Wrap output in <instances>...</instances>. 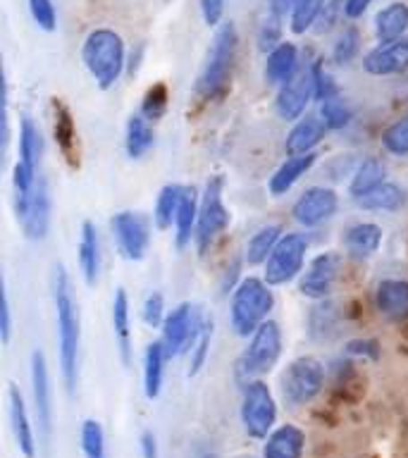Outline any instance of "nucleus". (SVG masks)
<instances>
[{
    "label": "nucleus",
    "instance_id": "10",
    "mask_svg": "<svg viewBox=\"0 0 408 458\" xmlns=\"http://www.w3.org/2000/svg\"><path fill=\"white\" fill-rule=\"evenodd\" d=\"M203 318L206 315L189 301L172 308L167 318H165L163 327H160V332H163L160 339H163L165 349H167V356L177 358L186 351H191L193 342H196V336L200 332V325H203Z\"/></svg>",
    "mask_w": 408,
    "mask_h": 458
},
{
    "label": "nucleus",
    "instance_id": "52",
    "mask_svg": "<svg viewBox=\"0 0 408 458\" xmlns=\"http://www.w3.org/2000/svg\"><path fill=\"white\" fill-rule=\"evenodd\" d=\"M372 5V0H346L344 3V17L346 20H358L368 13V7Z\"/></svg>",
    "mask_w": 408,
    "mask_h": 458
},
{
    "label": "nucleus",
    "instance_id": "29",
    "mask_svg": "<svg viewBox=\"0 0 408 458\" xmlns=\"http://www.w3.org/2000/svg\"><path fill=\"white\" fill-rule=\"evenodd\" d=\"M170 360L167 349H165L163 339L150 342L143 351V394L146 399L153 401L163 392V379H165V363Z\"/></svg>",
    "mask_w": 408,
    "mask_h": 458
},
{
    "label": "nucleus",
    "instance_id": "18",
    "mask_svg": "<svg viewBox=\"0 0 408 458\" xmlns=\"http://www.w3.org/2000/svg\"><path fill=\"white\" fill-rule=\"evenodd\" d=\"M7 413H10V428H13L14 442H17L20 454L24 458H36L38 439H36L34 422H31V415H29L24 394L20 392V386L14 385V382L7 385Z\"/></svg>",
    "mask_w": 408,
    "mask_h": 458
},
{
    "label": "nucleus",
    "instance_id": "53",
    "mask_svg": "<svg viewBox=\"0 0 408 458\" xmlns=\"http://www.w3.org/2000/svg\"><path fill=\"white\" fill-rule=\"evenodd\" d=\"M332 3H335V5H342L344 7V3H346V0H332Z\"/></svg>",
    "mask_w": 408,
    "mask_h": 458
},
{
    "label": "nucleus",
    "instance_id": "19",
    "mask_svg": "<svg viewBox=\"0 0 408 458\" xmlns=\"http://www.w3.org/2000/svg\"><path fill=\"white\" fill-rule=\"evenodd\" d=\"M375 308L389 322L408 320V279H382L375 289Z\"/></svg>",
    "mask_w": 408,
    "mask_h": 458
},
{
    "label": "nucleus",
    "instance_id": "54",
    "mask_svg": "<svg viewBox=\"0 0 408 458\" xmlns=\"http://www.w3.org/2000/svg\"><path fill=\"white\" fill-rule=\"evenodd\" d=\"M246 458H251V456H246Z\"/></svg>",
    "mask_w": 408,
    "mask_h": 458
},
{
    "label": "nucleus",
    "instance_id": "47",
    "mask_svg": "<svg viewBox=\"0 0 408 458\" xmlns=\"http://www.w3.org/2000/svg\"><path fill=\"white\" fill-rule=\"evenodd\" d=\"M310 67H313L315 100L320 103V100L332 98V96H336V93H339V86H336V84H335V79L329 77L327 72H325V67H322V63H313V64H310Z\"/></svg>",
    "mask_w": 408,
    "mask_h": 458
},
{
    "label": "nucleus",
    "instance_id": "8",
    "mask_svg": "<svg viewBox=\"0 0 408 458\" xmlns=\"http://www.w3.org/2000/svg\"><path fill=\"white\" fill-rule=\"evenodd\" d=\"M308 236L301 232H286L263 265V279L270 286H285L301 277L308 256Z\"/></svg>",
    "mask_w": 408,
    "mask_h": 458
},
{
    "label": "nucleus",
    "instance_id": "31",
    "mask_svg": "<svg viewBox=\"0 0 408 458\" xmlns=\"http://www.w3.org/2000/svg\"><path fill=\"white\" fill-rule=\"evenodd\" d=\"M408 193L404 186L394 184V182H382L379 186H375L370 193H365L356 200L358 208L363 210H370V213H399L401 208L406 206Z\"/></svg>",
    "mask_w": 408,
    "mask_h": 458
},
{
    "label": "nucleus",
    "instance_id": "32",
    "mask_svg": "<svg viewBox=\"0 0 408 458\" xmlns=\"http://www.w3.org/2000/svg\"><path fill=\"white\" fill-rule=\"evenodd\" d=\"M156 146V129L153 122L143 113H134L127 120V131H124V150L132 160L149 156L150 148Z\"/></svg>",
    "mask_w": 408,
    "mask_h": 458
},
{
    "label": "nucleus",
    "instance_id": "17",
    "mask_svg": "<svg viewBox=\"0 0 408 458\" xmlns=\"http://www.w3.org/2000/svg\"><path fill=\"white\" fill-rule=\"evenodd\" d=\"M363 70L372 77H394L408 72V34L368 50L363 55Z\"/></svg>",
    "mask_w": 408,
    "mask_h": 458
},
{
    "label": "nucleus",
    "instance_id": "21",
    "mask_svg": "<svg viewBox=\"0 0 408 458\" xmlns=\"http://www.w3.org/2000/svg\"><path fill=\"white\" fill-rule=\"evenodd\" d=\"M79 272L84 277L86 286H96L100 279V265H103V253H100L98 229L91 220L81 222V234H79Z\"/></svg>",
    "mask_w": 408,
    "mask_h": 458
},
{
    "label": "nucleus",
    "instance_id": "43",
    "mask_svg": "<svg viewBox=\"0 0 408 458\" xmlns=\"http://www.w3.org/2000/svg\"><path fill=\"white\" fill-rule=\"evenodd\" d=\"M282 29H285V20L277 17V14L268 13L258 27V48L263 53H270L275 46L282 43Z\"/></svg>",
    "mask_w": 408,
    "mask_h": 458
},
{
    "label": "nucleus",
    "instance_id": "24",
    "mask_svg": "<svg viewBox=\"0 0 408 458\" xmlns=\"http://www.w3.org/2000/svg\"><path fill=\"white\" fill-rule=\"evenodd\" d=\"M299 48L296 43L282 41L279 46L265 53V81L270 86H282L286 79H292L299 72Z\"/></svg>",
    "mask_w": 408,
    "mask_h": 458
},
{
    "label": "nucleus",
    "instance_id": "22",
    "mask_svg": "<svg viewBox=\"0 0 408 458\" xmlns=\"http://www.w3.org/2000/svg\"><path fill=\"white\" fill-rule=\"evenodd\" d=\"M17 163L14 167L29 174L38 177V165H41L43 156V134L38 124H36L29 114H24L20 120V139H17Z\"/></svg>",
    "mask_w": 408,
    "mask_h": 458
},
{
    "label": "nucleus",
    "instance_id": "11",
    "mask_svg": "<svg viewBox=\"0 0 408 458\" xmlns=\"http://www.w3.org/2000/svg\"><path fill=\"white\" fill-rule=\"evenodd\" d=\"M110 227H113L115 243H117L122 258L139 263L149 256L150 225L146 215L136 213V210H120L113 215Z\"/></svg>",
    "mask_w": 408,
    "mask_h": 458
},
{
    "label": "nucleus",
    "instance_id": "16",
    "mask_svg": "<svg viewBox=\"0 0 408 458\" xmlns=\"http://www.w3.org/2000/svg\"><path fill=\"white\" fill-rule=\"evenodd\" d=\"M17 220H20L24 236L31 242H43L48 236L50 220H53V200H50L48 182L43 177H38L34 193H31L24 210L17 213Z\"/></svg>",
    "mask_w": 408,
    "mask_h": 458
},
{
    "label": "nucleus",
    "instance_id": "28",
    "mask_svg": "<svg viewBox=\"0 0 408 458\" xmlns=\"http://www.w3.org/2000/svg\"><path fill=\"white\" fill-rule=\"evenodd\" d=\"M382 246V227L375 222H356L344 234V249L358 260L375 256Z\"/></svg>",
    "mask_w": 408,
    "mask_h": 458
},
{
    "label": "nucleus",
    "instance_id": "48",
    "mask_svg": "<svg viewBox=\"0 0 408 458\" xmlns=\"http://www.w3.org/2000/svg\"><path fill=\"white\" fill-rule=\"evenodd\" d=\"M199 5L206 27H220L222 20H225V10H227V0H199Z\"/></svg>",
    "mask_w": 408,
    "mask_h": 458
},
{
    "label": "nucleus",
    "instance_id": "13",
    "mask_svg": "<svg viewBox=\"0 0 408 458\" xmlns=\"http://www.w3.org/2000/svg\"><path fill=\"white\" fill-rule=\"evenodd\" d=\"M315 100V81H313V67H299V72L292 79H286L285 84L279 86L277 96H275V110L285 122H296L303 117Z\"/></svg>",
    "mask_w": 408,
    "mask_h": 458
},
{
    "label": "nucleus",
    "instance_id": "36",
    "mask_svg": "<svg viewBox=\"0 0 408 458\" xmlns=\"http://www.w3.org/2000/svg\"><path fill=\"white\" fill-rule=\"evenodd\" d=\"M329 0H296V5L292 10V17H289V29L292 34L303 36L306 31L315 29L318 20L325 13Z\"/></svg>",
    "mask_w": 408,
    "mask_h": 458
},
{
    "label": "nucleus",
    "instance_id": "49",
    "mask_svg": "<svg viewBox=\"0 0 408 458\" xmlns=\"http://www.w3.org/2000/svg\"><path fill=\"white\" fill-rule=\"evenodd\" d=\"M346 353L375 363L379 358V344L375 339H351V342H346Z\"/></svg>",
    "mask_w": 408,
    "mask_h": 458
},
{
    "label": "nucleus",
    "instance_id": "45",
    "mask_svg": "<svg viewBox=\"0 0 408 458\" xmlns=\"http://www.w3.org/2000/svg\"><path fill=\"white\" fill-rule=\"evenodd\" d=\"M167 100H170L167 98V86L165 84L150 86L149 91H146V96H143L141 110H139V113L146 114L150 122L160 120V117L165 114V110H167Z\"/></svg>",
    "mask_w": 408,
    "mask_h": 458
},
{
    "label": "nucleus",
    "instance_id": "9",
    "mask_svg": "<svg viewBox=\"0 0 408 458\" xmlns=\"http://www.w3.org/2000/svg\"><path fill=\"white\" fill-rule=\"evenodd\" d=\"M229 220L232 217H229V210L225 206V199H222V177L208 179L206 191L200 196L199 225H196V236H193V243H196L200 256L229 227Z\"/></svg>",
    "mask_w": 408,
    "mask_h": 458
},
{
    "label": "nucleus",
    "instance_id": "20",
    "mask_svg": "<svg viewBox=\"0 0 408 458\" xmlns=\"http://www.w3.org/2000/svg\"><path fill=\"white\" fill-rule=\"evenodd\" d=\"M327 134L325 122L320 120V114H303L293 122V127L289 129L285 141V150L289 156H303V153H313L322 143Z\"/></svg>",
    "mask_w": 408,
    "mask_h": 458
},
{
    "label": "nucleus",
    "instance_id": "33",
    "mask_svg": "<svg viewBox=\"0 0 408 458\" xmlns=\"http://www.w3.org/2000/svg\"><path fill=\"white\" fill-rule=\"evenodd\" d=\"M279 239H282V227L279 225H265V227L258 229L256 234L246 242V249H243V260H246V265L258 267V265L268 263V258L275 250Z\"/></svg>",
    "mask_w": 408,
    "mask_h": 458
},
{
    "label": "nucleus",
    "instance_id": "50",
    "mask_svg": "<svg viewBox=\"0 0 408 458\" xmlns=\"http://www.w3.org/2000/svg\"><path fill=\"white\" fill-rule=\"evenodd\" d=\"M0 336H3V344H10V336H13V313H10L7 286H3V299H0Z\"/></svg>",
    "mask_w": 408,
    "mask_h": 458
},
{
    "label": "nucleus",
    "instance_id": "40",
    "mask_svg": "<svg viewBox=\"0 0 408 458\" xmlns=\"http://www.w3.org/2000/svg\"><path fill=\"white\" fill-rule=\"evenodd\" d=\"M361 53V34H358L356 27H346L342 34L336 36L335 46H332V60L335 64L344 67V64H351Z\"/></svg>",
    "mask_w": 408,
    "mask_h": 458
},
{
    "label": "nucleus",
    "instance_id": "6",
    "mask_svg": "<svg viewBox=\"0 0 408 458\" xmlns=\"http://www.w3.org/2000/svg\"><path fill=\"white\" fill-rule=\"evenodd\" d=\"M325 386V365L313 356L293 358L279 375V392L282 399L293 408L308 406L318 399Z\"/></svg>",
    "mask_w": 408,
    "mask_h": 458
},
{
    "label": "nucleus",
    "instance_id": "41",
    "mask_svg": "<svg viewBox=\"0 0 408 458\" xmlns=\"http://www.w3.org/2000/svg\"><path fill=\"white\" fill-rule=\"evenodd\" d=\"M332 322H336V308L332 301L325 299L310 313V335L315 339H329L336 332V325H332Z\"/></svg>",
    "mask_w": 408,
    "mask_h": 458
},
{
    "label": "nucleus",
    "instance_id": "23",
    "mask_svg": "<svg viewBox=\"0 0 408 458\" xmlns=\"http://www.w3.org/2000/svg\"><path fill=\"white\" fill-rule=\"evenodd\" d=\"M306 451V435L303 429L286 422L279 425L263 439V458H303Z\"/></svg>",
    "mask_w": 408,
    "mask_h": 458
},
{
    "label": "nucleus",
    "instance_id": "27",
    "mask_svg": "<svg viewBox=\"0 0 408 458\" xmlns=\"http://www.w3.org/2000/svg\"><path fill=\"white\" fill-rule=\"evenodd\" d=\"M199 191H196L193 186H184L177 217H174V243H177L179 250H184L186 246H191L193 236H196V225H199Z\"/></svg>",
    "mask_w": 408,
    "mask_h": 458
},
{
    "label": "nucleus",
    "instance_id": "39",
    "mask_svg": "<svg viewBox=\"0 0 408 458\" xmlns=\"http://www.w3.org/2000/svg\"><path fill=\"white\" fill-rule=\"evenodd\" d=\"M79 437H81V451H84L86 458H106V429L98 420L93 418H86L81 422V429H79Z\"/></svg>",
    "mask_w": 408,
    "mask_h": 458
},
{
    "label": "nucleus",
    "instance_id": "1",
    "mask_svg": "<svg viewBox=\"0 0 408 458\" xmlns=\"http://www.w3.org/2000/svg\"><path fill=\"white\" fill-rule=\"evenodd\" d=\"M50 292L55 306L57 327V356H60V372L67 394L77 392L79 382V346H81V318L72 289V279L64 265L57 263L50 272Z\"/></svg>",
    "mask_w": 408,
    "mask_h": 458
},
{
    "label": "nucleus",
    "instance_id": "35",
    "mask_svg": "<svg viewBox=\"0 0 408 458\" xmlns=\"http://www.w3.org/2000/svg\"><path fill=\"white\" fill-rule=\"evenodd\" d=\"M182 193H184V186L182 184H165L160 189V193H157L156 206H153V225L160 232H165V229H170L174 225L179 203H182Z\"/></svg>",
    "mask_w": 408,
    "mask_h": 458
},
{
    "label": "nucleus",
    "instance_id": "34",
    "mask_svg": "<svg viewBox=\"0 0 408 458\" xmlns=\"http://www.w3.org/2000/svg\"><path fill=\"white\" fill-rule=\"evenodd\" d=\"M382 182H387L385 165L379 163L378 157H365L363 163L358 165L353 174H351L349 196L353 200H358L365 193H370L375 186L382 184Z\"/></svg>",
    "mask_w": 408,
    "mask_h": 458
},
{
    "label": "nucleus",
    "instance_id": "51",
    "mask_svg": "<svg viewBox=\"0 0 408 458\" xmlns=\"http://www.w3.org/2000/svg\"><path fill=\"white\" fill-rule=\"evenodd\" d=\"M139 444H141V456L143 458H157V456H160L156 432H153V429H143Z\"/></svg>",
    "mask_w": 408,
    "mask_h": 458
},
{
    "label": "nucleus",
    "instance_id": "44",
    "mask_svg": "<svg viewBox=\"0 0 408 458\" xmlns=\"http://www.w3.org/2000/svg\"><path fill=\"white\" fill-rule=\"evenodd\" d=\"M29 13L36 27L46 34H53L57 29V10L53 0H29Z\"/></svg>",
    "mask_w": 408,
    "mask_h": 458
},
{
    "label": "nucleus",
    "instance_id": "42",
    "mask_svg": "<svg viewBox=\"0 0 408 458\" xmlns=\"http://www.w3.org/2000/svg\"><path fill=\"white\" fill-rule=\"evenodd\" d=\"M382 148L392 156H408V117L394 120L389 127L382 131Z\"/></svg>",
    "mask_w": 408,
    "mask_h": 458
},
{
    "label": "nucleus",
    "instance_id": "12",
    "mask_svg": "<svg viewBox=\"0 0 408 458\" xmlns=\"http://www.w3.org/2000/svg\"><path fill=\"white\" fill-rule=\"evenodd\" d=\"M31 401H34V420L38 425L41 442L48 446L50 435H53V385H50L48 360L43 351H31Z\"/></svg>",
    "mask_w": 408,
    "mask_h": 458
},
{
    "label": "nucleus",
    "instance_id": "30",
    "mask_svg": "<svg viewBox=\"0 0 408 458\" xmlns=\"http://www.w3.org/2000/svg\"><path fill=\"white\" fill-rule=\"evenodd\" d=\"M113 332L117 339V349H120L122 363H132V308H129V296L124 289H117L113 296Z\"/></svg>",
    "mask_w": 408,
    "mask_h": 458
},
{
    "label": "nucleus",
    "instance_id": "25",
    "mask_svg": "<svg viewBox=\"0 0 408 458\" xmlns=\"http://www.w3.org/2000/svg\"><path fill=\"white\" fill-rule=\"evenodd\" d=\"M315 160H318V153H315V150L313 153H303V156H286L285 163L272 172L270 182H268V191H270V196L279 199V196H285L286 191H292L293 184H296L303 174L310 172Z\"/></svg>",
    "mask_w": 408,
    "mask_h": 458
},
{
    "label": "nucleus",
    "instance_id": "3",
    "mask_svg": "<svg viewBox=\"0 0 408 458\" xmlns=\"http://www.w3.org/2000/svg\"><path fill=\"white\" fill-rule=\"evenodd\" d=\"M275 308L272 286L260 277H243L236 282L229 299V325L236 335L249 339Z\"/></svg>",
    "mask_w": 408,
    "mask_h": 458
},
{
    "label": "nucleus",
    "instance_id": "37",
    "mask_svg": "<svg viewBox=\"0 0 408 458\" xmlns=\"http://www.w3.org/2000/svg\"><path fill=\"white\" fill-rule=\"evenodd\" d=\"M318 114H320V120L325 122L327 131L346 129L351 124V120H353V110H351V106L346 103V98H344L342 93H336L332 98L320 100V110H318Z\"/></svg>",
    "mask_w": 408,
    "mask_h": 458
},
{
    "label": "nucleus",
    "instance_id": "2",
    "mask_svg": "<svg viewBox=\"0 0 408 458\" xmlns=\"http://www.w3.org/2000/svg\"><path fill=\"white\" fill-rule=\"evenodd\" d=\"M81 63L98 89H113L127 70V50L122 36L107 27L91 29L81 43Z\"/></svg>",
    "mask_w": 408,
    "mask_h": 458
},
{
    "label": "nucleus",
    "instance_id": "14",
    "mask_svg": "<svg viewBox=\"0 0 408 458\" xmlns=\"http://www.w3.org/2000/svg\"><path fill=\"white\" fill-rule=\"evenodd\" d=\"M339 210V196L329 186H308L292 206L293 222L303 229H315L332 220Z\"/></svg>",
    "mask_w": 408,
    "mask_h": 458
},
{
    "label": "nucleus",
    "instance_id": "5",
    "mask_svg": "<svg viewBox=\"0 0 408 458\" xmlns=\"http://www.w3.org/2000/svg\"><path fill=\"white\" fill-rule=\"evenodd\" d=\"M282 351H285L282 327H279V322L268 318V320L249 336L246 349H243V353L239 356V360H236V375H239L242 382L265 377L268 372L275 370V365H277L279 358H282Z\"/></svg>",
    "mask_w": 408,
    "mask_h": 458
},
{
    "label": "nucleus",
    "instance_id": "7",
    "mask_svg": "<svg viewBox=\"0 0 408 458\" xmlns=\"http://www.w3.org/2000/svg\"><path fill=\"white\" fill-rule=\"evenodd\" d=\"M243 432L251 439H268L275 422H277V401L272 396V389L263 379H249L243 382L242 406H239Z\"/></svg>",
    "mask_w": 408,
    "mask_h": 458
},
{
    "label": "nucleus",
    "instance_id": "4",
    "mask_svg": "<svg viewBox=\"0 0 408 458\" xmlns=\"http://www.w3.org/2000/svg\"><path fill=\"white\" fill-rule=\"evenodd\" d=\"M236 50H239V31L234 21H222L215 29L213 41L208 48V55L203 60L200 74L196 79V91L203 98H213L217 93L225 91L229 84L232 70H234Z\"/></svg>",
    "mask_w": 408,
    "mask_h": 458
},
{
    "label": "nucleus",
    "instance_id": "15",
    "mask_svg": "<svg viewBox=\"0 0 408 458\" xmlns=\"http://www.w3.org/2000/svg\"><path fill=\"white\" fill-rule=\"evenodd\" d=\"M342 272V256L335 250H325L320 256H315L308 267L301 272L299 292L306 299L325 301L329 293L335 292L336 279Z\"/></svg>",
    "mask_w": 408,
    "mask_h": 458
},
{
    "label": "nucleus",
    "instance_id": "26",
    "mask_svg": "<svg viewBox=\"0 0 408 458\" xmlns=\"http://www.w3.org/2000/svg\"><path fill=\"white\" fill-rule=\"evenodd\" d=\"M372 31L378 43L396 41L401 36L408 34V3L404 0H394L382 10H378L375 20H372Z\"/></svg>",
    "mask_w": 408,
    "mask_h": 458
},
{
    "label": "nucleus",
    "instance_id": "38",
    "mask_svg": "<svg viewBox=\"0 0 408 458\" xmlns=\"http://www.w3.org/2000/svg\"><path fill=\"white\" fill-rule=\"evenodd\" d=\"M213 332H215L213 315H206V318H203V325H200L199 336H196V342H193L191 351H189V370H186L189 377H196V375L203 370V365L208 363V356H210V344H213Z\"/></svg>",
    "mask_w": 408,
    "mask_h": 458
},
{
    "label": "nucleus",
    "instance_id": "46",
    "mask_svg": "<svg viewBox=\"0 0 408 458\" xmlns=\"http://www.w3.org/2000/svg\"><path fill=\"white\" fill-rule=\"evenodd\" d=\"M141 318L149 327H163L165 318H167V310H165V296L160 292H150L146 299H143L141 306Z\"/></svg>",
    "mask_w": 408,
    "mask_h": 458
}]
</instances>
